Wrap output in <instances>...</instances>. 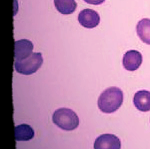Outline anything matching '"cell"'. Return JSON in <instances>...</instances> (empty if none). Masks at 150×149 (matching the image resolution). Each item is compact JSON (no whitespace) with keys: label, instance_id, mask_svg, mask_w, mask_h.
<instances>
[{"label":"cell","instance_id":"6da1fadb","mask_svg":"<svg viewBox=\"0 0 150 149\" xmlns=\"http://www.w3.org/2000/svg\"><path fill=\"white\" fill-rule=\"evenodd\" d=\"M123 93L116 87H110L105 90L98 99V106L104 113H113L118 110L123 102Z\"/></svg>","mask_w":150,"mask_h":149},{"label":"cell","instance_id":"7a4b0ae2","mask_svg":"<svg viewBox=\"0 0 150 149\" xmlns=\"http://www.w3.org/2000/svg\"><path fill=\"white\" fill-rule=\"evenodd\" d=\"M53 122L61 129L66 131H73L79 125V118L74 112L67 108H60L54 112Z\"/></svg>","mask_w":150,"mask_h":149},{"label":"cell","instance_id":"3957f363","mask_svg":"<svg viewBox=\"0 0 150 149\" xmlns=\"http://www.w3.org/2000/svg\"><path fill=\"white\" fill-rule=\"evenodd\" d=\"M43 63L40 53H33L28 58L15 62L16 72L25 75H30L37 72Z\"/></svg>","mask_w":150,"mask_h":149},{"label":"cell","instance_id":"277c9868","mask_svg":"<svg viewBox=\"0 0 150 149\" xmlns=\"http://www.w3.org/2000/svg\"><path fill=\"white\" fill-rule=\"evenodd\" d=\"M119 138L111 134H104L98 137L94 141V149H121Z\"/></svg>","mask_w":150,"mask_h":149},{"label":"cell","instance_id":"5b68a950","mask_svg":"<svg viewBox=\"0 0 150 149\" xmlns=\"http://www.w3.org/2000/svg\"><path fill=\"white\" fill-rule=\"evenodd\" d=\"M80 24L86 28H94L98 26L100 22V17L94 10L87 9L81 11L78 17Z\"/></svg>","mask_w":150,"mask_h":149},{"label":"cell","instance_id":"8992f818","mask_svg":"<svg viewBox=\"0 0 150 149\" xmlns=\"http://www.w3.org/2000/svg\"><path fill=\"white\" fill-rule=\"evenodd\" d=\"M142 63V54L137 50H129L126 52L122 59V64L129 72H134L139 68Z\"/></svg>","mask_w":150,"mask_h":149},{"label":"cell","instance_id":"52a82bcc","mask_svg":"<svg viewBox=\"0 0 150 149\" xmlns=\"http://www.w3.org/2000/svg\"><path fill=\"white\" fill-rule=\"evenodd\" d=\"M33 45L28 39L17 40L14 44V58L19 61L28 58L33 53Z\"/></svg>","mask_w":150,"mask_h":149},{"label":"cell","instance_id":"ba28073f","mask_svg":"<svg viewBox=\"0 0 150 149\" xmlns=\"http://www.w3.org/2000/svg\"><path fill=\"white\" fill-rule=\"evenodd\" d=\"M134 104L137 109L141 112L150 111V91L141 90L135 94Z\"/></svg>","mask_w":150,"mask_h":149},{"label":"cell","instance_id":"9c48e42d","mask_svg":"<svg viewBox=\"0 0 150 149\" xmlns=\"http://www.w3.org/2000/svg\"><path fill=\"white\" fill-rule=\"evenodd\" d=\"M137 35L143 43L150 45V19L144 18L137 25Z\"/></svg>","mask_w":150,"mask_h":149},{"label":"cell","instance_id":"30bf717a","mask_svg":"<svg viewBox=\"0 0 150 149\" xmlns=\"http://www.w3.org/2000/svg\"><path fill=\"white\" fill-rule=\"evenodd\" d=\"M54 4L57 11L64 15L71 14L77 7L75 0H54Z\"/></svg>","mask_w":150,"mask_h":149},{"label":"cell","instance_id":"8fae6325","mask_svg":"<svg viewBox=\"0 0 150 149\" xmlns=\"http://www.w3.org/2000/svg\"><path fill=\"white\" fill-rule=\"evenodd\" d=\"M15 138L16 141H28L34 137V131L27 124H22L15 127Z\"/></svg>","mask_w":150,"mask_h":149},{"label":"cell","instance_id":"7c38bea8","mask_svg":"<svg viewBox=\"0 0 150 149\" xmlns=\"http://www.w3.org/2000/svg\"><path fill=\"white\" fill-rule=\"evenodd\" d=\"M83 1H86L88 4L98 5L103 3L105 0H83Z\"/></svg>","mask_w":150,"mask_h":149}]
</instances>
